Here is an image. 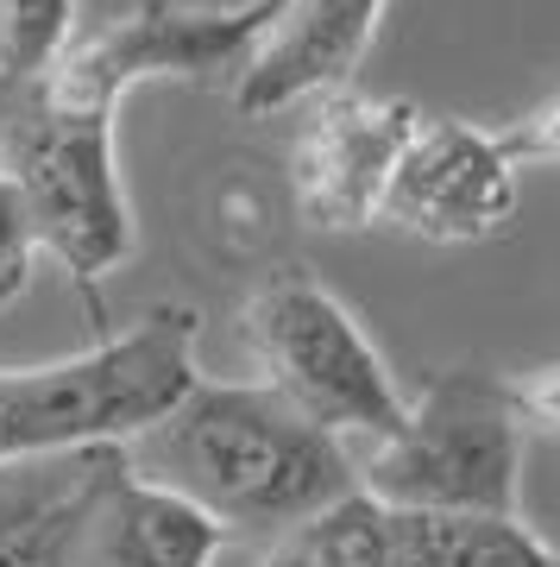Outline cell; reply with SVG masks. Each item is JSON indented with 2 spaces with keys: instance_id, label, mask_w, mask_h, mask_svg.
Here are the masks:
<instances>
[{
  "instance_id": "3957f363",
  "label": "cell",
  "mask_w": 560,
  "mask_h": 567,
  "mask_svg": "<svg viewBox=\"0 0 560 567\" xmlns=\"http://www.w3.org/2000/svg\"><path fill=\"white\" fill-rule=\"evenodd\" d=\"M196 334L201 316L189 303H158L70 360L0 365V461L133 442L201 379Z\"/></svg>"
},
{
  "instance_id": "2e32d148",
  "label": "cell",
  "mask_w": 560,
  "mask_h": 567,
  "mask_svg": "<svg viewBox=\"0 0 560 567\" xmlns=\"http://www.w3.org/2000/svg\"><path fill=\"white\" fill-rule=\"evenodd\" d=\"M510 398H517L522 429H554L560 435V365H541V372L510 379Z\"/></svg>"
},
{
  "instance_id": "30bf717a",
  "label": "cell",
  "mask_w": 560,
  "mask_h": 567,
  "mask_svg": "<svg viewBox=\"0 0 560 567\" xmlns=\"http://www.w3.org/2000/svg\"><path fill=\"white\" fill-rule=\"evenodd\" d=\"M384 7L391 0H290L283 20L271 25V39L259 44V58L234 82V107L240 114H283L321 89H346L378 39Z\"/></svg>"
},
{
  "instance_id": "9c48e42d",
  "label": "cell",
  "mask_w": 560,
  "mask_h": 567,
  "mask_svg": "<svg viewBox=\"0 0 560 567\" xmlns=\"http://www.w3.org/2000/svg\"><path fill=\"white\" fill-rule=\"evenodd\" d=\"M302 107L309 114L290 152V189H297L302 221L321 234H360L378 221L384 183L397 171L409 133L422 126V107L391 102V95H360L353 82L321 89Z\"/></svg>"
},
{
  "instance_id": "8fae6325",
  "label": "cell",
  "mask_w": 560,
  "mask_h": 567,
  "mask_svg": "<svg viewBox=\"0 0 560 567\" xmlns=\"http://www.w3.org/2000/svg\"><path fill=\"white\" fill-rule=\"evenodd\" d=\"M384 567H560V548L541 543L522 517L391 511Z\"/></svg>"
},
{
  "instance_id": "6da1fadb",
  "label": "cell",
  "mask_w": 560,
  "mask_h": 567,
  "mask_svg": "<svg viewBox=\"0 0 560 567\" xmlns=\"http://www.w3.org/2000/svg\"><path fill=\"white\" fill-rule=\"evenodd\" d=\"M121 454L145 486L183 498L220 536H259V543H278L315 511L360 492L346 442L297 416L259 379L252 385L196 379L183 404L121 442Z\"/></svg>"
},
{
  "instance_id": "277c9868",
  "label": "cell",
  "mask_w": 560,
  "mask_h": 567,
  "mask_svg": "<svg viewBox=\"0 0 560 567\" xmlns=\"http://www.w3.org/2000/svg\"><path fill=\"white\" fill-rule=\"evenodd\" d=\"M522 416L510 379L485 365H447L409 398L403 423L353 461V480L384 511L440 517H517Z\"/></svg>"
},
{
  "instance_id": "52a82bcc",
  "label": "cell",
  "mask_w": 560,
  "mask_h": 567,
  "mask_svg": "<svg viewBox=\"0 0 560 567\" xmlns=\"http://www.w3.org/2000/svg\"><path fill=\"white\" fill-rule=\"evenodd\" d=\"M0 177L25 203L39 246L82 290L133 259L139 234L114 158V121L63 114L32 89L0 95Z\"/></svg>"
},
{
  "instance_id": "5bb4252c",
  "label": "cell",
  "mask_w": 560,
  "mask_h": 567,
  "mask_svg": "<svg viewBox=\"0 0 560 567\" xmlns=\"http://www.w3.org/2000/svg\"><path fill=\"white\" fill-rule=\"evenodd\" d=\"M32 259H39V234L25 221V203L13 196V183L0 177V309L32 284Z\"/></svg>"
},
{
  "instance_id": "7a4b0ae2",
  "label": "cell",
  "mask_w": 560,
  "mask_h": 567,
  "mask_svg": "<svg viewBox=\"0 0 560 567\" xmlns=\"http://www.w3.org/2000/svg\"><path fill=\"white\" fill-rule=\"evenodd\" d=\"M208 517L145 486L121 442L0 461V567H215Z\"/></svg>"
},
{
  "instance_id": "5b68a950",
  "label": "cell",
  "mask_w": 560,
  "mask_h": 567,
  "mask_svg": "<svg viewBox=\"0 0 560 567\" xmlns=\"http://www.w3.org/2000/svg\"><path fill=\"white\" fill-rule=\"evenodd\" d=\"M240 341L259 365V385L328 429L334 442H384L403 423V385L391 379L384 353L360 328V316L309 278L302 265H283L246 297Z\"/></svg>"
},
{
  "instance_id": "8992f818",
  "label": "cell",
  "mask_w": 560,
  "mask_h": 567,
  "mask_svg": "<svg viewBox=\"0 0 560 567\" xmlns=\"http://www.w3.org/2000/svg\"><path fill=\"white\" fill-rule=\"evenodd\" d=\"M290 0H227V7H196V0H139L114 20L89 25L58 51V63L32 82V95L63 114H95L114 121L121 102L139 82H234L259 58L271 25L283 20Z\"/></svg>"
},
{
  "instance_id": "9a60e30c",
  "label": "cell",
  "mask_w": 560,
  "mask_h": 567,
  "mask_svg": "<svg viewBox=\"0 0 560 567\" xmlns=\"http://www.w3.org/2000/svg\"><path fill=\"white\" fill-rule=\"evenodd\" d=\"M498 140H504V152L517 158V171L522 164H560V95L548 107H536L529 121L504 126Z\"/></svg>"
},
{
  "instance_id": "4fadbf2b",
  "label": "cell",
  "mask_w": 560,
  "mask_h": 567,
  "mask_svg": "<svg viewBox=\"0 0 560 567\" xmlns=\"http://www.w3.org/2000/svg\"><path fill=\"white\" fill-rule=\"evenodd\" d=\"M76 39V0H0V95H20Z\"/></svg>"
},
{
  "instance_id": "ba28073f",
  "label": "cell",
  "mask_w": 560,
  "mask_h": 567,
  "mask_svg": "<svg viewBox=\"0 0 560 567\" xmlns=\"http://www.w3.org/2000/svg\"><path fill=\"white\" fill-rule=\"evenodd\" d=\"M378 221L428 246H485L517 221V158L473 121H428L409 133L384 183Z\"/></svg>"
},
{
  "instance_id": "7c38bea8",
  "label": "cell",
  "mask_w": 560,
  "mask_h": 567,
  "mask_svg": "<svg viewBox=\"0 0 560 567\" xmlns=\"http://www.w3.org/2000/svg\"><path fill=\"white\" fill-rule=\"evenodd\" d=\"M384 548H391V511L372 505L365 492H346L341 505L278 536L259 567H384Z\"/></svg>"
}]
</instances>
